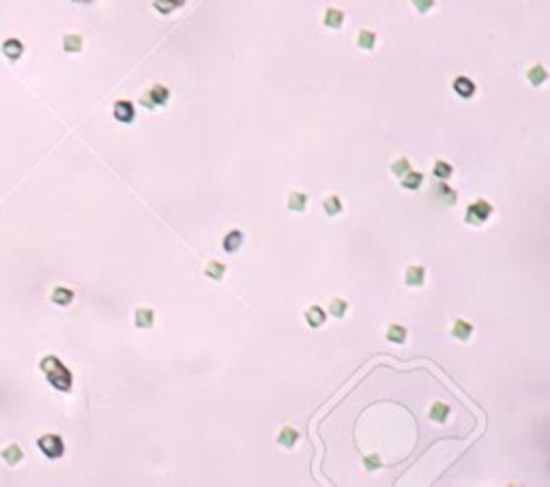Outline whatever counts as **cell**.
Wrapping results in <instances>:
<instances>
[{"instance_id":"6da1fadb","label":"cell","mask_w":550,"mask_h":487,"mask_svg":"<svg viewBox=\"0 0 550 487\" xmlns=\"http://www.w3.org/2000/svg\"><path fill=\"white\" fill-rule=\"evenodd\" d=\"M41 369L46 374L48 382L58 391H69L71 389V374L69 369L60 363L56 356H46L41 360Z\"/></svg>"},{"instance_id":"7a4b0ae2","label":"cell","mask_w":550,"mask_h":487,"mask_svg":"<svg viewBox=\"0 0 550 487\" xmlns=\"http://www.w3.org/2000/svg\"><path fill=\"white\" fill-rule=\"evenodd\" d=\"M492 215V206L486 200H475L471 206L466 209V221L473 225H480L484 221H488V217Z\"/></svg>"},{"instance_id":"3957f363","label":"cell","mask_w":550,"mask_h":487,"mask_svg":"<svg viewBox=\"0 0 550 487\" xmlns=\"http://www.w3.org/2000/svg\"><path fill=\"white\" fill-rule=\"evenodd\" d=\"M37 444H39V449H41L50 459H56V457H60L62 453H65V444H62V438L56 436V434H46V436H41Z\"/></svg>"},{"instance_id":"277c9868","label":"cell","mask_w":550,"mask_h":487,"mask_svg":"<svg viewBox=\"0 0 550 487\" xmlns=\"http://www.w3.org/2000/svg\"><path fill=\"white\" fill-rule=\"evenodd\" d=\"M170 99V90L166 86H153L149 93H144L142 95V105H146V107H155V105H164L166 101Z\"/></svg>"},{"instance_id":"5b68a950","label":"cell","mask_w":550,"mask_h":487,"mask_svg":"<svg viewBox=\"0 0 550 487\" xmlns=\"http://www.w3.org/2000/svg\"><path fill=\"white\" fill-rule=\"evenodd\" d=\"M133 116H136V110H133L131 101H116L114 103V118L121 123H131Z\"/></svg>"},{"instance_id":"8992f818","label":"cell","mask_w":550,"mask_h":487,"mask_svg":"<svg viewBox=\"0 0 550 487\" xmlns=\"http://www.w3.org/2000/svg\"><path fill=\"white\" fill-rule=\"evenodd\" d=\"M404 281L411 288H419L426 281V268L423 266H409L407 268V275H404Z\"/></svg>"},{"instance_id":"52a82bcc","label":"cell","mask_w":550,"mask_h":487,"mask_svg":"<svg viewBox=\"0 0 550 487\" xmlns=\"http://www.w3.org/2000/svg\"><path fill=\"white\" fill-rule=\"evenodd\" d=\"M305 320H308V324L312 329H320L324 320H327V313H324V309L320 307V305H312V307L305 311Z\"/></svg>"},{"instance_id":"ba28073f","label":"cell","mask_w":550,"mask_h":487,"mask_svg":"<svg viewBox=\"0 0 550 487\" xmlns=\"http://www.w3.org/2000/svg\"><path fill=\"white\" fill-rule=\"evenodd\" d=\"M471 333H473V324H471V322H466V320H462V318L454 320V324H452V335H454L456 339L466 341L468 337H471Z\"/></svg>"},{"instance_id":"9c48e42d","label":"cell","mask_w":550,"mask_h":487,"mask_svg":"<svg viewBox=\"0 0 550 487\" xmlns=\"http://www.w3.org/2000/svg\"><path fill=\"white\" fill-rule=\"evenodd\" d=\"M3 52H5V56L7 58H11V60H17L24 54V43L20 39H7L3 43Z\"/></svg>"},{"instance_id":"30bf717a","label":"cell","mask_w":550,"mask_h":487,"mask_svg":"<svg viewBox=\"0 0 550 487\" xmlns=\"http://www.w3.org/2000/svg\"><path fill=\"white\" fill-rule=\"evenodd\" d=\"M297 440H299V431L292 429V427H282L279 429V434H277V442L286 447V449H292L297 444Z\"/></svg>"},{"instance_id":"8fae6325","label":"cell","mask_w":550,"mask_h":487,"mask_svg":"<svg viewBox=\"0 0 550 487\" xmlns=\"http://www.w3.org/2000/svg\"><path fill=\"white\" fill-rule=\"evenodd\" d=\"M430 421H436V423H445L447 417H449V405L443 403V401H434L430 405V412H428Z\"/></svg>"},{"instance_id":"7c38bea8","label":"cell","mask_w":550,"mask_h":487,"mask_svg":"<svg viewBox=\"0 0 550 487\" xmlns=\"http://www.w3.org/2000/svg\"><path fill=\"white\" fill-rule=\"evenodd\" d=\"M454 90H456L460 97L468 99V97H473V93H475V84L468 77H456L454 79Z\"/></svg>"},{"instance_id":"4fadbf2b","label":"cell","mask_w":550,"mask_h":487,"mask_svg":"<svg viewBox=\"0 0 550 487\" xmlns=\"http://www.w3.org/2000/svg\"><path fill=\"white\" fill-rule=\"evenodd\" d=\"M241 245H243V232L232 230L230 234L224 236V249H226L228 254H234V251H237Z\"/></svg>"},{"instance_id":"5bb4252c","label":"cell","mask_w":550,"mask_h":487,"mask_svg":"<svg viewBox=\"0 0 550 487\" xmlns=\"http://www.w3.org/2000/svg\"><path fill=\"white\" fill-rule=\"evenodd\" d=\"M153 322H155V311L149 307H142L136 311V327L138 329H151Z\"/></svg>"},{"instance_id":"9a60e30c","label":"cell","mask_w":550,"mask_h":487,"mask_svg":"<svg viewBox=\"0 0 550 487\" xmlns=\"http://www.w3.org/2000/svg\"><path fill=\"white\" fill-rule=\"evenodd\" d=\"M385 335L391 344H404V341H407V329H404L402 324H389Z\"/></svg>"},{"instance_id":"2e32d148","label":"cell","mask_w":550,"mask_h":487,"mask_svg":"<svg viewBox=\"0 0 550 487\" xmlns=\"http://www.w3.org/2000/svg\"><path fill=\"white\" fill-rule=\"evenodd\" d=\"M421 183H423V174L421 172H413V170H409L402 178V187L409 189V191H417V189L421 187Z\"/></svg>"},{"instance_id":"e0dca14e","label":"cell","mask_w":550,"mask_h":487,"mask_svg":"<svg viewBox=\"0 0 550 487\" xmlns=\"http://www.w3.org/2000/svg\"><path fill=\"white\" fill-rule=\"evenodd\" d=\"M305 206H308V195H305V193L292 191L290 195H288V209H290V211L301 213V211H305Z\"/></svg>"},{"instance_id":"ac0fdd59","label":"cell","mask_w":550,"mask_h":487,"mask_svg":"<svg viewBox=\"0 0 550 487\" xmlns=\"http://www.w3.org/2000/svg\"><path fill=\"white\" fill-rule=\"evenodd\" d=\"M344 24V13L340 11V9H327L324 11V26H329V28H340V26Z\"/></svg>"},{"instance_id":"d6986e66","label":"cell","mask_w":550,"mask_h":487,"mask_svg":"<svg viewBox=\"0 0 550 487\" xmlns=\"http://www.w3.org/2000/svg\"><path fill=\"white\" fill-rule=\"evenodd\" d=\"M82 37L80 34H65V39H62V48H65V52L69 54H76L82 50Z\"/></svg>"},{"instance_id":"ffe728a7","label":"cell","mask_w":550,"mask_h":487,"mask_svg":"<svg viewBox=\"0 0 550 487\" xmlns=\"http://www.w3.org/2000/svg\"><path fill=\"white\" fill-rule=\"evenodd\" d=\"M527 77H529V82L533 84V86H539V84H544V82H546L548 73H546V69H544L542 65H535V67H531V69H529Z\"/></svg>"},{"instance_id":"44dd1931","label":"cell","mask_w":550,"mask_h":487,"mask_svg":"<svg viewBox=\"0 0 550 487\" xmlns=\"http://www.w3.org/2000/svg\"><path fill=\"white\" fill-rule=\"evenodd\" d=\"M204 275L211 277V279H222L224 275H226V264L217 262V260H211V262L206 264V268H204Z\"/></svg>"},{"instance_id":"7402d4cb","label":"cell","mask_w":550,"mask_h":487,"mask_svg":"<svg viewBox=\"0 0 550 487\" xmlns=\"http://www.w3.org/2000/svg\"><path fill=\"white\" fill-rule=\"evenodd\" d=\"M52 301L56 305H69L74 301V292H71L69 288H56V290L52 292Z\"/></svg>"},{"instance_id":"603a6c76","label":"cell","mask_w":550,"mask_h":487,"mask_svg":"<svg viewBox=\"0 0 550 487\" xmlns=\"http://www.w3.org/2000/svg\"><path fill=\"white\" fill-rule=\"evenodd\" d=\"M324 211H327V215H331V217H336V215L342 213V200L338 195H329V197H324Z\"/></svg>"},{"instance_id":"cb8c5ba5","label":"cell","mask_w":550,"mask_h":487,"mask_svg":"<svg viewBox=\"0 0 550 487\" xmlns=\"http://www.w3.org/2000/svg\"><path fill=\"white\" fill-rule=\"evenodd\" d=\"M3 457H5V462L7 464H17L22 459V449L17 447V444H9L5 451H3Z\"/></svg>"},{"instance_id":"d4e9b609","label":"cell","mask_w":550,"mask_h":487,"mask_svg":"<svg viewBox=\"0 0 550 487\" xmlns=\"http://www.w3.org/2000/svg\"><path fill=\"white\" fill-rule=\"evenodd\" d=\"M329 311H331V315H336V318H344L348 311V303L344 299H333L329 303Z\"/></svg>"},{"instance_id":"484cf974","label":"cell","mask_w":550,"mask_h":487,"mask_svg":"<svg viewBox=\"0 0 550 487\" xmlns=\"http://www.w3.org/2000/svg\"><path fill=\"white\" fill-rule=\"evenodd\" d=\"M357 43H359V48H363V50H372L376 43V34L372 30H361L357 37Z\"/></svg>"},{"instance_id":"4316f807","label":"cell","mask_w":550,"mask_h":487,"mask_svg":"<svg viewBox=\"0 0 550 487\" xmlns=\"http://www.w3.org/2000/svg\"><path fill=\"white\" fill-rule=\"evenodd\" d=\"M413 166H411V161L407 159V157H400V159H395L393 164H391V172L395 174V176H404L409 172Z\"/></svg>"},{"instance_id":"83f0119b","label":"cell","mask_w":550,"mask_h":487,"mask_svg":"<svg viewBox=\"0 0 550 487\" xmlns=\"http://www.w3.org/2000/svg\"><path fill=\"white\" fill-rule=\"evenodd\" d=\"M434 176L441 178V180H447L449 176H452V166H449L447 161H436L434 164Z\"/></svg>"},{"instance_id":"f1b7e54d","label":"cell","mask_w":550,"mask_h":487,"mask_svg":"<svg viewBox=\"0 0 550 487\" xmlns=\"http://www.w3.org/2000/svg\"><path fill=\"white\" fill-rule=\"evenodd\" d=\"M363 466H365V470H376V468H381V457L378 455H368L363 457Z\"/></svg>"},{"instance_id":"f546056e","label":"cell","mask_w":550,"mask_h":487,"mask_svg":"<svg viewBox=\"0 0 550 487\" xmlns=\"http://www.w3.org/2000/svg\"><path fill=\"white\" fill-rule=\"evenodd\" d=\"M155 9H157L159 13H172L176 7L170 3V0H155Z\"/></svg>"},{"instance_id":"4dcf8cb0","label":"cell","mask_w":550,"mask_h":487,"mask_svg":"<svg viewBox=\"0 0 550 487\" xmlns=\"http://www.w3.org/2000/svg\"><path fill=\"white\" fill-rule=\"evenodd\" d=\"M413 5H415V9H417L419 13H426L428 9H432L434 0H413Z\"/></svg>"},{"instance_id":"1f68e13d","label":"cell","mask_w":550,"mask_h":487,"mask_svg":"<svg viewBox=\"0 0 550 487\" xmlns=\"http://www.w3.org/2000/svg\"><path fill=\"white\" fill-rule=\"evenodd\" d=\"M438 193L443 195L445 200L449 197V204H456V193H454V191H452V189H449L447 185H438Z\"/></svg>"},{"instance_id":"d6a6232c","label":"cell","mask_w":550,"mask_h":487,"mask_svg":"<svg viewBox=\"0 0 550 487\" xmlns=\"http://www.w3.org/2000/svg\"><path fill=\"white\" fill-rule=\"evenodd\" d=\"M170 3H172L174 7H181V5H185V0H170Z\"/></svg>"},{"instance_id":"836d02e7","label":"cell","mask_w":550,"mask_h":487,"mask_svg":"<svg viewBox=\"0 0 550 487\" xmlns=\"http://www.w3.org/2000/svg\"><path fill=\"white\" fill-rule=\"evenodd\" d=\"M80 3H88V0H80Z\"/></svg>"}]
</instances>
